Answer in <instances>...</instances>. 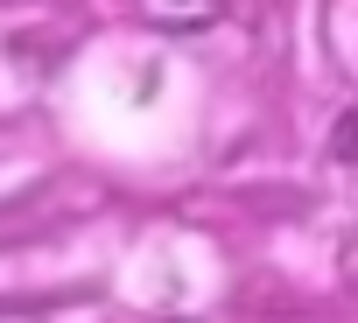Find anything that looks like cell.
I'll return each mask as SVG.
<instances>
[{
	"label": "cell",
	"mask_w": 358,
	"mask_h": 323,
	"mask_svg": "<svg viewBox=\"0 0 358 323\" xmlns=\"http://www.w3.org/2000/svg\"><path fill=\"white\" fill-rule=\"evenodd\" d=\"M232 0H134V15L148 29H169V36H190V29H218Z\"/></svg>",
	"instance_id": "obj_1"
}]
</instances>
